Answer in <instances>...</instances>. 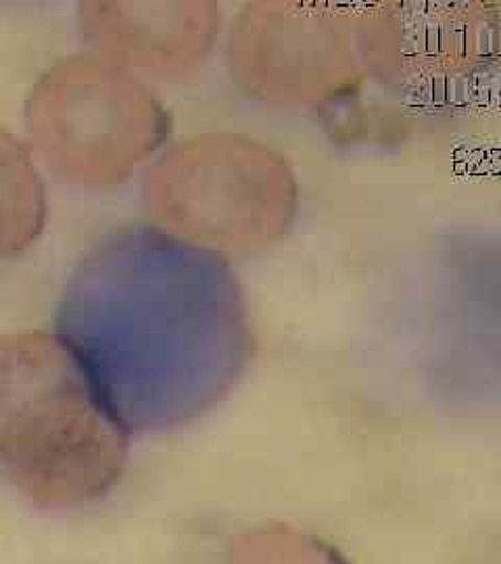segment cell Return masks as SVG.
Returning a JSON list of instances; mask_svg holds the SVG:
<instances>
[{
	"instance_id": "5",
	"label": "cell",
	"mask_w": 501,
	"mask_h": 564,
	"mask_svg": "<svg viewBox=\"0 0 501 564\" xmlns=\"http://www.w3.org/2000/svg\"><path fill=\"white\" fill-rule=\"evenodd\" d=\"M498 2H372L370 76L431 105L468 97L498 69Z\"/></svg>"
},
{
	"instance_id": "3",
	"label": "cell",
	"mask_w": 501,
	"mask_h": 564,
	"mask_svg": "<svg viewBox=\"0 0 501 564\" xmlns=\"http://www.w3.org/2000/svg\"><path fill=\"white\" fill-rule=\"evenodd\" d=\"M28 149L57 181L113 188L153 162L172 116L149 82L92 53L48 67L25 101Z\"/></svg>"
},
{
	"instance_id": "8",
	"label": "cell",
	"mask_w": 501,
	"mask_h": 564,
	"mask_svg": "<svg viewBox=\"0 0 501 564\" xmlns=\"http://www.w3.org/2000/svg\"><path fill=\"white\" fill-rule=\"evenodd\" d=\"M221 564H349L337 545L288 524H261L232 540Z\"/></svg>"
},
{
	"instance_id": "2",
	"label": "cell",
	"mask_w": 501,
	"mask_h": 564,
	"mask_svg": "<svg viewBox=\"0 0 501 564\" xmlns=\"http://www.w3.org/2000/svg\"><path fill=\"white\" fill-rule=\"evenodd\" d=\"M149 226L218 256H253L297 218L299 182L270 144L239 132H200L165 147L141 184Z\"/></svg>"
},
{
	"instance_id": "1",
	"label": "cell",
	"mask_w": 501,
	"mask_h": 564,
	"mask_svg": "<svg viewBox=\"0 0 501 564\" xmlns=\"http://www.w3.org/2000/svg\"><path fill=\"white\" fill-rule=\"evenodd\" d=\"M130 424L59 333L0 337V473L46 508L95 505L120 484Z\"/></svg>"
},
{
	"instance_id": "7",
	"label": "cell",
	"mask_w": 501,
	"mask_h": 564,
	"mask_svg": "<svg viewBox=\"0 0 501 564\" xmlns=\"http://www.w3.org/2000/svg\"><path fill=\"white\" fill-rule=\"evenodd\" d=\"M46 212V186L32 151L0 126V262L39 241Z\"/></svg>"
},
{
	"instance_id": "6",
	"label": "cell",
	"mask_w": 501,
	"mask_h": 564,
	"mask_svg": "<svg viewBox=\"0 0 501 564\" xmlns=\"http://www.w3.org/2000/svg\"><path fill=\"white\" fill-rule=\"evenodd\" d=\"M218 2L78 4V23L90 53L141 80H186L211 55L221 32Z\"/></svg>"
},
{
	"instance_id": "4",
	"label": "cell",
	"mask_w": 501,
	"mask_h": 564,
	"mask_svg": "<svg viewBox=\"0 0 501 564\" xmlns=\"http://www.w3.org/2000/svg\"><path fill=\"white\" fill-rule=\"evenodd\" d=\"M370 4L249 2L228 34L226 63L249 99L320 105L370 78Z\"/></svg>"
}]
</instances>
